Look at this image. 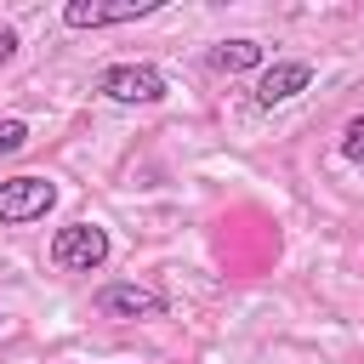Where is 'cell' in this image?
Here are the masks:
<instances>
[{"mask_svg":"<svg viewBox=\"0 0 364 364\" xmlns=\"http://www.w3.org/2000/svg\"><path fill=\"white\" fill-rule=\"evenodd\" d=\"M154 11H159V0H68L63 23L68 28H114V23H136Z\"/></svg>","mask_w":364,"mask_h":364,"instance_id":"obj_4","label":"cell"},{"mask_svg":"<svg viewBox=\"0 0 364 364\" xmlns=\"http://www.w3.org/2000/svg\"><path fill=\"white\" fill-rule=\"evenodd\" d=\"M256 63H262L256 40H222V46H210V68H222V74H245Z\"/></svg>","mask_w":364,"mask_h":364,"instance_id":"obj_7","label":"cell"},{"mask_svg":"<svg viewBox=\"0 0 364 364\" xmlns=\"http://www.w3.org/2000/svg\"><path fill=\"white\" fill-rule=\"evenodd\" d=\"M97 91H102L108 102H159L171 85H165V74H159L154 63H114V68H102Z\"/></svg>","mask_w":364,"mask_h":364,"instance_id":"obj_3","label":"cell"},{"mask_svg":"<svg viewBox=\"0 0 364 364\" xmlns=\"http://www.w3.org/2000/svg\"><path fill=\"white\" fill-rule=\"evenodd\" d=\"M307 85H313V63H273V68H262V80H256V102H262V108H279V102L301 97Z\"/></svg>","mask_w":364,"mask_h":364,"instance_id":"obj_6","label":"cell"},{"mask_svg":"<svg viewBox=\"0 0 364 364\" xmlns=\"http://www.w3.org/2000/svg\"><path fill=\"white\" fill-rule=\"evenodd\" d=\"M97 307H102L108 318H159V313H165V296H159V290H148V284L114 279V284H102V290H97Z\"/></svg>","mask_w":364,"mask_h":364,"instance_id":"obj_5","label":"cell"},{"mask_svg":"<svg viewBox=\"0 0 364 364\" xmlns=\"http://www.w3.org/2000/svg\"><path fill=\"white\" fill-rule=\"evenodd\" d=\"M57 205L51 176H6L0 182V228H28Z\"/></svg>","mask_w":364,"mask_h":364,"instance_id":"obj_2","label":"cell"},{"mask_svg":"<svg viewBox=\"0 0 364 364\" xmlns=\"http://www.w3.org/2000/svg\"><path fill=\"white\" fill-rule=\"evenodd\" d=\"M51 262H57L63 273H97V267L108 262V228H97V222H68V228H57V233H51Z\"/></svg>","mask_w":364,"mask_h":364,"instance_id":"obj_1","label":"cell"},{"mask_svg":"<svg viewBox=\"0 0 364 364\" xmlns=\"http://www.w3.org/2000/svg\"><path fill=\"white\" fill-rule=\"evenodd\" d=\"M0 318H6V313H0Z\"/></svg>","mask_w":364,"mask_h":364,"instance_id":"obj_11","label":"cell"},{"mask_svg":"<svg viewBox=\"0 0 364 364\" xmlns=\"http://www.w3.org/2000/svg\"><path fill=\"white\" fill-rule=\"evenodd\" d=\"M341 154H347L353 165H364V114L347 119V131H341Z\"/></svg>","mask_w":364,"mask_h":364,"instance_id":"obj_8","label":"cell"},{"mask_svg":"<svg viewBox=\"0 0 364 364\" xmlns=\"http://www.w3.org/2000/svg\"><path fill=\"white\" fill-rule=\"evenodd\" d=\"M17 57V28H0V63Z\"/></svg>","mask_w":364,"mask_h":364,"instance_id":"obj_10","label":"cell"},{"mask_svg":"<svg viewBox=\"0 0 364 364\" xmlns=\"http://www.w3.org/2000/svg\"><path fill=\"white\" fill-rule=\"evenodd\" d=\"M28 142V125L23 119H0V154H17Z\"/></svg>","mask_w":364,"mask_h":364,"instance_id":"obj_9","label":"cell"}]
</instances>
